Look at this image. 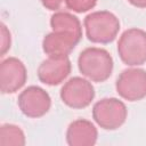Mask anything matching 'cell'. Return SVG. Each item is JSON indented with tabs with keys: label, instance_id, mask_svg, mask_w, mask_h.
Instances as JSON below:
<instances>
[{
	"label": "cell",
	"instance_id": "obj_7",
	"mask_svg": "<svg viewBox=\"0 0 146 146\" xmlns=\"http://www.w3.org/2000/svg\"><path fill=\"white\" fill-rule=\"evenodd\" d=\"M17 104L25 116L38 119L48 113L51 106V98L41 87L30 86L19 94Z\"/></svg>",
	"mask_w": 146,
	"mask_h": 146
},
{
	"label": "cell",
	"instance_id": "obj_12",
	"mask_svg": "<svg viewBox=\"0 0 146 146\" xmlns=\"http://www.w3.org/2000/svg\"><path fill=\"white\" fill-rule=\"evenodd\" d=\"M50 26L54 32H63L75 36L78 40L82 38V26L79 18L67 11H56L50 17Z\"/></svg>",
	"mask_w": 146,
	"mask_h": 146
},
{
	"label": "cell",
	"instance_id": "obj_4",
	"mask_svg": "<svg viewBox=\"0 0 146 146\" xmlns=\"http://www.w3.org/2000/svg\"><path fill=\"white\" fill-rule=\"evenodd\" d=\"M128 110L125 104L114 97L103 98L95 103L92 117L95 122L105 130H116L127 120Z\"/></svg>",
	"mask_w": 146,
	"mask_h": 146
},
{
	"label": "cell",
	"instance_id": "obj_10",
	"mask_svg": "<svg viewBox=\"0 0 146 146\" xmlns=\"http://www.w3.org/2000/svg\"><path fill=\"white\" fill-rule=\"evenodd\" d=\"M97 137V128L86 119L74 120L66 130V143L70 146H92L96 144Z\"/></svg>",
	"mask_w": 146,
	"mask_h": 146
},
{
	"label": "cell",
	"instance_id": "obj_2",
	"mask_svg": "<svg viewBox=\"0 0 146 146\" xmlns=\"http://www.w3.org/2000/svg\"><path fill=\"white\" fill-rule=\"evenodd\" d=\"M83 25L88 40L95 43H110L120 31L119 18L108 10L88 14L83 19Z\"/></svg>",
	"mask_w": 146,
	"mask_h": 146
},
{
	"label": "cell",
	"instance_id": "obj_9",
	"mask_svg": "<svg viewBox=\"0 0 146 146\" xmlns=\"http://www.w3.org/2000/svg\"><path fill=\"white\" fill-rule=\"evenodd\" d=\"M71 68L68 56H49L39 65L38 78L44 84L57 86L70 75Z\"/></svg>",
	"mask_w": 146,
	"mask_h": 146
},
{
	"label": "cell",
	"instance_id": "obj_1",
	"mask_svg": "<svg viewBox=\"0 0 146 146\" xmlns=\"http://www.w3.org/2000/svg\"><path fill=\"white\" fill-rule=\"evenodd\" d=\"M113 66L114 62L111 54L98 47L83 49L78 58L79 71L94 82L106 81L112 74Z\"/></svg>",
	"mask_w": 146,
	"mask_h": 146
},
{
	"label": "cell",
	"instance_id": "obj_17",
	"mask_svg": "<svg viewBox=\"0 0 146 146\" xmlns=\"http://www.w3.org/2000/svg\"><path fill=\"white\" fill-rule=\"evenodd\" d=\"M128 2L138 8H146V0H128Z\"/></svg>",
	"mask_w": 146,
	"mask_h": 146
},
{
	"label": "cell",
	"instance_id": "obj_5",
	"mask_svg": "<svg viewBox=\"0 0 146 146\" xmlns=\"http://www.w3.org/2000/svg\"><path fill=\"white\" fill-rule=\"evenodd\" d=\"M95 97V89L90 81L81 76L68 79L60 89L63 103L75 110L84 108L91 104Z\"/></svg>",
	"mask_w": 146,
	"mask_h": 146
},
{
	"label": "cell",
	"instance_id": "obj_14",
	"mask_svg": "<svg viewBox=\"0 0 146 146\" xmlns=\"http://www.w3.org/2000/svg\"><path fill=\"white\" fill-rule=\"evenodd\" d=\"M97 1L98 0H65V5L75 13H86L92 9L97 5Z\"/></svg>",
	"mask_w": 146,
	"mask_h": 146
},
{
	"label": "cell",
	"instance_id": "obj_3",
	"mask_svg": "<svg viewBox=\"0 0 146 146\" xmlns=\"http://www.w3.org/2000/svg\"><path fill=\"white\" fill-rule=\"evenodd\" d=\"M117 52L125 65L138 66L146 63V32L137 27L125 30L119 38Z\"/></svg>",
	"mask_w": 146,
	"mask_h": 146
},
{
	"label": "cell",
	"instance_id": "obj_8",
	"mask_svg": "<svg viewBox=\"0 0 146 146\" xmlns=\"http://www.w3.org/2000/svg\"><path fill=\"white\" fill-rule=\"evenodd\" d=\"M27 80L24 63L16 57H8L0 64V90L2 94H14Z\"/></svg>",
	"mask_w": 146,
	"mask_h": 146
},
{
	"label": "cell",
	"instance_id": "obj_6",
	"mask_svg": "<svg viewBox=\"0 0 146 146\" xmlns=\"http://www.w3.org/2000/svg\"><path fill=\"white\" fill-rule=\"evenodd\" d=\"M116 92L123 99L137 102L146 97V71L143 68L123 70L116 79Z\"/></svg>",
	"mask_w": 146,
	"mask_h": 146
},
{
	"label": "cell",
	"instance_id": "obj_11",
	"mask_svg": "<svg viewBox=\"0 0 146 146\" xmlns=\"http://www.w3.org/2000/svg\"><path fill=\"white\" fill-rule=\"evenodd\" d=\"M80 42L75 36L63 32H50L42 40V49L48 56H68Z\"/></svg>",
	"mask_w": 146,
	"mask_h": 146
},
{
	"label": "cell",
	"instance_id": "obj_16",
	"mask_svg": "<svg viewBox=\"0 0 146 146\" xmlns=\"http://www.w3.org/2000/svg\"><path fill=\"white\" fill-rule=\"evenodd\" d=\"M40 1L46 9L54 10V11L58 10L63 5V2H65V0H40Z\"/></svg>",
	"mask_w": 146,
	"mask_h": 146
},
{
	"label": "cell",
	"instance_id": "obj_13",
	"mask_svg": "<svg viewBox=\"0 0 146 146\" xmlns=\"http://www.w3.org/2000/svg\"><path fill=\"white\" fill-rule=\"evenodd\" d=\"M25 135L15 124H2L0 127V146H24Z\"/></svg>",
	"mask_w": 146,
	"mask_h": 146
},
{
	"label": "cell",
	"instance_id": "obj_15",
	"mask_svg": "<svg viewBox=\"0 0 146 146\" xmlns=\"http://www.w3.org/2000/svg\"><path fill=\"white\" fill-rule=\"evenodd\" d=\"M0 34H1V50H0V56H3L9 49H10V44H11V36H10V32L7 29V26L1 23V27H0Z\"/></svg>",
	"mask_w": 146,
	"mask_h": 146
}]
</instances>
